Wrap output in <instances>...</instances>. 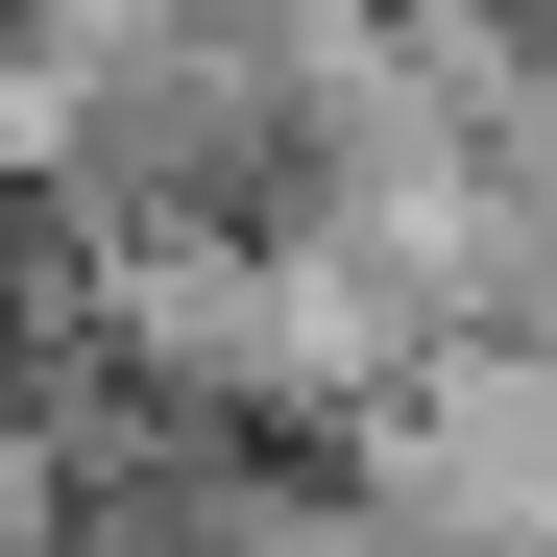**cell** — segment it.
<instances>
[{
	"label": "cell",
	"mask_w": 557,
	"mask_h": 557,
	"mask_svg": "<svg viewBox=\"0 0 557 557\" xmlns=\"http://www.w3.org/2000/svg\"><path fill=\"white\" fill-rule=\"evenodd\" d=\"M49 509H73L49 485V412H0V557H49Z\"/></svg>",
	"instance_id": "7a4b0ae2"
},
{
	"label": "cell",
	"mask_w": 557,
	"mask_h": 557,
	"mask_svg": "<svg viewBox=\"0 0 557 557\" xmlns=\"http://www.w3.org/2000/svg\"><path fill=\"white\" fill-rule=\"evenodd\" d=\"M363 509L412 557H533L557 533V315H460L388 412H363Z\"/></svg>",
	"instance_id": "6da1fadb"
}]
</instances>
